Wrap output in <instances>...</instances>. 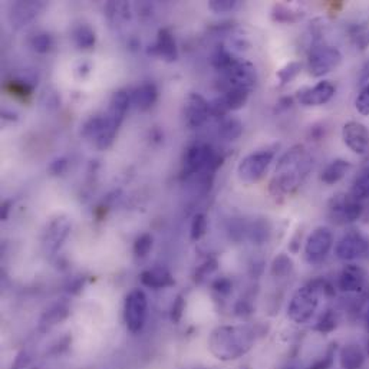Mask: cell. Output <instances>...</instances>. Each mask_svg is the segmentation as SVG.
<instances>
[{
    "mask_svg": "<svg viewBox=\"0 0 369 369\" xmlns=\"http://www.w3.org/2000/svg\"><path fill=\"white\" fill-rule=\"evenodd\" d=\"M130 106V97L125 91H118L112 95L108 109L102 117H94L83 125L82 134L91 139L98 150H106L112 146L113 139L121 127Z\"/></svg>",
    "mask_w": 369,
    "mask_h": 369,
    "instance_id": "6da1fadb",
    "label": "cell"
},
{
    "mask_svg": "<svg viewBox=\"0 0 369 369\" xmlns=\"http://www.w3.org/2000/svg\"><path fill=\"white\" fill-rule=\"evenodd\" d=\"M256 333L244 325H225L216 328L209 337V349L218 361H236L251 351Z\"/></svg>",
    "mask_w": 369,
    "mask_h": 369,
    "instance_id": "7a4b0ae2",
    "label": "cell"
},
{
    "mask_svg": "<svg viewBox=\"0 0 369 369\" xmlns=\"http://www.w3.org/2000/svg\"><path fill=\"white\" fill-rule=\"evenodd\" d=\"M310 157L300 146L293 147L279 161L274 177L270 181V193L274 197H285L296 191L310 172Z\"/></svg>",
    "mask_w": 369,
    "mask_h": 369,
    "instance_id": "3957f363",
    "label": "cell"
},
{
    "mask_svg": "<svg viewBox=\"0 0 369 369\" xmlns=\"http://www.w3.org/2000/svg\"><path fill=\"white\" fill-rule=\"evenodd\" d=\"M335 293L333 288L328 281L316 279L309 281L307 285L299 288L292 296L288 306V316L292 322L303 325L312 319L319 306L321 295L332 296Z\"/></svg>",
    "mask_w": 369,
    "mask_h": 369,
    "instance_id": "277c9868",
    "label": "cell"
},
{
    "mask_svg": "<svg viewBox=\"0 0 369 369\" xmlns=\"http://www.w3.org/2000/svg\"><path fill=\"white\" fill-rule=\"evenodd\" d=\"M221 157L209 144H195L190 147L184 157L186 177L211 176L221 165Z\"/></svg>",
    "mask_w": 369,
    "mask_h": 369,
    "instance_id": "5b68a950",
    "label": "cell"
},
{
    "mask_svg": "<svg viewBox=\"0 0 369 369\" xmlns=\"http://www.w3.org/2000/svg\"><path fill=\"white\" fill-rule=\"evenodd\" d=\"M221 75H223L224 92L230 90L251 91L254 83L258 81L256 68H254V65L237 58L221 72Z\"/></svg>",
    "mask_w": 369,
    "mask_h": 369,
    "instance_id": "8992f818",
    "label": "cell"
},
{
    "mask_svg": "<svg viewBox=\"0 0 369 369\" xmlns=\"http://www.w3.org/2000/svg\"><path fill=\"white\" fill-rule=\"evenodd\" d=\"M148 316V298L144 291L134 289L128 293L124 305V319L131 333L144 329Z\"/></svg>",
    "mask_w": 369,
    "mask_h": 369,
    "instance_id": "52a82bcc",
    "label": "cell"
},
{
    "mask_svg": "<svg viewBox=\"0 0 369 369\" xmlns=\"http://www.w3.org/2000/svg\"><path fill=\"white\" fill-rule=\"evenodd\" d=\"M274 153L272 150H263L251 153L244 157L237 167V177L244 184H254L263 179L270 162L273 161Z\"/></svg>",
    "mask_w": 369,
    "mask_h": 369,
    "instance_id": "ba28073f",
    "label": "cell"
},
{
    "mask_svg": "<svg viewBox=\"0 0 369 369\" xmlns=\"http://www.w3.org/2000/svg\"><path fill=\"white\" fill-rule=\"evenodd\" d=\"M340 62H342V53L337 48L329 45L316 46L309 55V72L312 76L321 78L336 69Z\"/></svg>",
    "mask_w": 369,
    "mask_h": 369,
    "instance_id": "9c48e42d",
    "label": "cell"
},
{
    "mask_svg": "<svg viewBox=\"0 0 369 369\" xmlns=\"http://www.w3.org/2000/svg\"><path fill=\"white\" fill-rule=\"evenodd\" d=\"M333 244V236L328 227H318L309 235L305 243V258L309 265L322 263Z\"/></svg>",
    "mask_w": 369,
    "mask_h": 369,
    "instance_id": "30bf717a",
    "label": "cell"
},
{
    "mask_svg": "<svg viewBox=\"0 0 369 369\" xmlns=\"http://www.w3.org/2000/svg\"><path fill=\"white\" fill-rule=\"evenodd\" d=\"M363 207L359 200L352 195H335L329 203V216L339 224H349L362 216Z\"/></svg>",
    "mask_w": 369,
    "mask_h": 369,
    "instance_id": "8fae6325",
    "label": "cell"
},
{
    "mask_svg": "<svg viewBox=\"0 0 369 369\" xmlns=\"http://www.w3.org/2000/svg\"><path fill=\"white\" fill-rule=\"evenodd\" d=\"M369 251V242L359 232H348L335 246V254L339 260L352 262L363 258Z\"/></svg>",
    "mask_w": 369,
    "mask_h": 369,
    "instance_id": "7c38bea8",
    "label": "cell"
},
{
    "mask_svg": "<svg viewBox=\"0 0 369 369\" xmlns=\"http://www.w3.org/2000/svg\"><path fill=\"white\" fill-rule=\"evenodd\" d=\"M250 91L249 90H230L225 91L221 97L211 101L210 105V113L214 117H224L230 111H237L243 108L249 99Z\"/></svg>",
    "mask_w": 369,
    "mask_h": 369,
    "instance_id": "4fadbf2b",
    "label": "cell"
},
{
    "mask_svg": "<svg viewBox=\"0 0 369 369\" xmlns=\"http://www.w3.org/2000/svg\"><path fill=\"white\" fill-rule=\"evenodd\" d=\"M210 116L209 102L198 94H190L184 105V121L191 130L200 128Z\"/></svg>",
    "mask_w": 369,
    "mask_h": 369,
    "instance_id": "5bb4252c",
    "label": "cell"
},
{
    "mask_svg": "<svg viewBox=\"0 0 369 369\" xmlns=\"http://www.w3.org/2000/svg\"><path fill=\"white\" fill-rule=\"evenodd\" d=\"M342 139L345 146L358 155H363L369 148V131L358 121H349L344 125Z\"/></svg>",
    "mask_w": 369,
    "mask_h": 369,
    "instance_id": "9a60e30c",
    "label": "cell"
},
{
    "mask_svg": "<svg viewBox=\"0 0 369 369\" xmlns=\"http://www.w3.org/2000/svg\"><path fill=\"white\" fill-rule=\"evenodd\" d=\"M336 92L335 85L329 81H322L315 87L305 88L298 92V101L305 106H321L328 104Z\"/></svg>",
    "mask_w": 369,
    "mask_h": 369,
    "instance_id": "2e32d148",
    "label": "cell"
},
{
    "mask_svg": "<svg viewBox=\"0 0 369 369\" xmlns=\"http://www.w3.org/2000/svg\"><path fill=\"white\" fill-rule=\"evenodd\" d=\"M366 286V272L356 265H348L337 277V288L345 293H359Z\"/></svg>",
    "mask_w": 369,
    "mask_h": 369,
    "instance_id": "e0dca14e",
    "label": "cell"
},
{
    "mask_svg": "<svg viewBox=\"0 0 369 369\" xmlns=\"http://www.w3.org/2000/svg\"><path fill=\"white\" fill-rule=\"evenodd\" d=\"M45 8L42 2H16L11 6L9 11V22L15 29H20V27L31 23Z\"/></svg>",
    "mask_w": 369,
    "mask_h": 369,
    "instance_id": "ac0fdd59",
    "label": "cell"
},
{
    "mask_svg": "<svg viewBox=\"0 0 369 369\" xmlns=\"http://www.w3.org/2000/svg\"><path fill=\"white\" fill-rule=\"evenodd\" d=\"M69 232H71V223L68 218L65 217L55 218L45 232L43 246L46 251L55 253L56 250H58L65 242V239L68 237Z\"/></svg>",
    "mask_w": 369,
    "mask_h": 369,
    "instance_id": "d6986e66",
    "label": "cell"
},
{
    "mask_svg": "<svg viewBox=\"0 0 369 369\" xmlns=\"http://www.w3.org/2000/svg\"><path fill=\"white\" fill-rule=\"evenodd\" d=\"M154 53L167 62H174L179 58V49L174 36L167 29H161L154 45Z\"/></svg>",
    "mask_w": 369,
    "mask_h": 369,
    "instance_id": "ffe728a7",
    "label": "cell"
},
{
    "mask_svg": "<svg viewBox=\"0 0 369 369\" xmlns=\"http://www.w3.org/2000/svg\"><path fill=\"white\" fill-rule=\"evenodd\" d=\"M141 281H143V285L151 289H162L174 285L172 273L164 267H154L143 272V274H141Z\"/></svg>",
    "mask_w": 369,
    "mask_h": 369,
    "instance_id": "44dd1931",
    "label": "cell"
},
{
    "mask_svg": "<svg viewBox=\"0 0 369 369\" xmlns=\"http://www.w3.org/2000/svg\"><path fill=\"white\" fill-rule=\"evenodd\" d=\"M339 361L342 369H361L365 363V354L356 344H348L339 352Z\"/></svg>",
    "mask_w": 369,
    "mask_h": 369,
    "instance_id": "7402d4cb",
    "label": "cell"
},
{
    "mask_svg": "<svg viewBox=\"0 0 369 369\" xmlns=\"http://www.w3.org/2000/svg\"><path fill=\"white\" fill-rule=\"evenodd\" d=\"M158 98V91L154 83H143L132 92V102L139 111L150 109Z\"/></svg>",
    "mask_w": 369,
    "mask_h": 369,
    "instance_id": "603a6c76",
    "label": "cell"
},
{
    "mask_svg": "<svg viewBox=\"0 0 369 369\" xmlns=\"http://www.w3.org/2000/svg\"><path fill=\"white\" fill-rule=\"evenodd\" d=\"M349 168H351L349 161L342 160V158L333 160L329 165L325 167V169L322 172V176H321V180L328 186L336 184L345 177V174L349 172Z\"/></svg>",
    "mask_w": 369,
    "mask_h": 369,
    "instance_id": "cb8c5ba5",
    "label": "cell"
},
{
    "mask_svg": "<svg viewBox=\"0 0 369 369\" xmlns=\"http://www.w3.org/2000/svg\"><path fill=\"white\" fill-rule=\"evenodd\" d=\"M74 42L79 49H91L95 45V32L88 25H81L72 34Z\"/></svg>",
    "mask_w": 369,
    "mask_h": 369,
    "instance_id": "d4e9b609",
    "label": "cell"
},
{
    "mask_svg": "<svg viewBox=\"0 0 369 369\" xmlns=\"http://www.w3.org/2000/svg\"><path fill=\"white\" fill-rule=\"evenodd\" d=\"M243 134V124L236 118H225L218 127V135L227 141H235Z\"/></svg>",
    "mask_w": 369,
    "mask_h": 369,
    "instance_id": "484cf974",
    "label": "cell"
},
{
    "mask_svg": "<svg viewBox=\"0 0 369 369\" xmlns=\"http://www.w3.org/2000/svg\"><path fill=\"white\" fill-rule=\"evenodd\" d=\"M293 270V262L285 253H280L272 263V274L274 277H288Z\"/></svg>",
    "mask_w": 369,
    "mask_h": 369,
    "instance_id": "4316f807",
    "label": "cell"
},
{
    "mask_svg": "<svg viewBox=\"0 0 369 369\" xmlns=\"http://www.w3.org/2000/svg\"><path fill=\"white\" fill-rule=\"evenodd\" d=\"M336 326H337V316L335 314V310L328 309V310L323 312V314L321 315V318L318 319L315 329L318 332H321V333H330V332H333L336 329Z\"/></svg>",
    "mask_w": 369,
    "mask_h": 369,
    "instance_id": "83f0119b",
    "label": "cell"
},
{
    "mask_svg": "<svg viewBox=\"0 0 369 369\" xmlns=\"http://www.w3.org/2000/svg\"><path fill=\"white\" fill-rule=\"evenodd\" d=\"M351 195L355 197L359 202L365 200V198H369V172L363 173L355 180Z\"/></svg>",
    "mask_w": 369,
    "mask_h": 369,
    "instance_id": "f1b7e54d",
    "label": "cell"
},
{
    "mask_svg": "<svg viewBox=\"0 0 369 369\" xmlns=\"http://www.w3.org/2000/svg\"><path fill=\"white\" fill-rule=\"evenodd\" d=\"M207 232V217L203 214V213H198L193 217V221H191V230H190V235H191V240L197 242L200 240Z\"/></svg>",
    "mask_w": 369,
    "mask_h": 369,
    "instance_id": "f546056e",
    "label": "cell"
},
{
    "mask_svg": "<svg viewBox=\"0 0 369 369\" xmlns=\"http://www.w3.org/2000/svg\"><path fill=\"white\" fill-rule=\"evenodd\" d=\"M250 239L254 242V243H258V244H262L265 242H267L269 239V235H270V227L267 224V221H258V223H254L251 225V229H250Z\"/></svg>",
    "mask_w": 369,
    "mask_h": 369,
    "instance_id": "4dcf8cb0",
    "label": "cell"
},
{
    "mask_svg": "<svg viewBox=\"0 0 369 369\" xmlns=\"http://www.w3.org/2000/svg\"><path fill=\"white\" fill-rule=\"evenodd\" d=\"M151 249H153V236L151 235L144 233V235H141L135 239L134 253H135L137 258H139V259L146 258Z\"/></svg>",
    "mask_w": 369,
    "mask_h": 369,
    "instance_id": "1f68e13d",
    "label": "cell"
},
{
    "mask_svg": "<svg viewBox=\"0 0 369 369\" xmlns=\"http://www.w3.org/2000/svg\"><path fill=\"white\" fill-rule=\"evenodd\" d=\"M300 69H302V65H300L299 62H291V64H288L285 68H281V69L276 74V76H277V79L280 81V85H286V83H289L293 78L298 76V74L300 72Z\"/></svg>",
    "mask_w": 369,
    "mask_h": 369,
    "instance_id": "d6a6232c",
    "label": "cell"
},
{
    "mask_svg": "<svg viewBox=\"0 0 369 369\" xmlns=\"http://www.w3.org/2000/svg\"><path fill=\"white\" fill-rule=\"evenodd\" d=\"M355 106H356V111L361 113V116H365V117L369 116V83H366L365 87H362L361 92L356 97Z\"/></svg>",
    "mask_w": 369,
    "mask_h": 369,
    "instance_id": "836d02e7",
    "label": "cell"
},
{
    "mask_svg": "<svg viewBox=\"0 0 369 369\" xmlns=\"http://www.w3.org/2000/svg\"><path fill=\"white\" fill-rule=\"evenodd\" d=\"M335 352H336V348H333L332 345V348H329L323 356L318 358L307 369H330L335 362Z\"/></svg>",
    "mask_w": 369,
    "mask_h": 369,
    "instance_id": "e575fe53",
    "label": "cell"
},
{
    "mask_svg": "<svg viewBox=\"0 0 369 369\" xmlns=\"http://www.w3.org/2000/svg\"><path fill=\"white\" fill-rule=\"evenodd\" d=\"M239 6L237 0H211L209 4V8L214 12V13H227V12H232Z\"/></svg>",
    "mask_w": 369,
    "mask_h": 369,
    "instance_id": "d590c367",
    "label": "cell"
},
{
    "mask_svg": "<svg viewBox=\"0 0 369 369\" xmlns=\"http://www.w3.org/2000/svg\"><path fill=\"white\" fill-rule=\"evenodd\" d=\"M53 42L50 35L48 34H38L35 35V38L32 39V48L38 52V53H48L52 48Z\"/></svg>",
    "mask_w": 369,
    "mask_h": 369,
    "instance_id": "8d00e7d4",
    "label": "cell"
},
{
    "mask_svg": "<svg viewBox=\"0 0 369 369\" xmlns=\"http://www.w3.org/2000/svg\"><path fill=\"white\" fill-rule=\"evenodd\" d=\"M352 39L359 49H366L369 46V29L368 27H355L352 32Z\"/></svg>",
    "mask_w": 369,
    "mask_h": 369,
    "instance_id": "74e56055",
    "label": "cell"
},
{
    "mask_svg": "<svg viewBox=\"0 0 369 369\" xmlns=\"http://www.w3.org/2000/svg\"><path fill=\"white\" fill-rule=\"evenodd\" d=\"M273 19L277 22H293L296 19V13H292L289 9L283 6H276Z\"/></svg>",
    "mask_w": 369,
    "mask_h": 369,
    "instance_id": "f35d334b",
    "label": "cell"
},
{
    "mask_svg": "<svg viewBox=\"0 0 369 369\" xmlns=\"http://www.w3.org/2000/svg\"><path fill=\"white\" fill-rule=\"evenodd\" d=\"M232 288H233L232 281L229 279H225V277H221V279H218V280H216L213 283V289L216 292H218L220 295H224V296H227L232 292Z\"/></svg>",
    "mask_w": 369,
    "mask_h": 369,
    "instance_id": "ab89813d",
    "label": "cell"
},
{
    "mask_svg": "<svg viewBox=\"0 0 369 369\" xmlns=\"http://www.w3.org/2000/svg\"><path fill=\"white\" fill-rule=\"evenodd\" d=\"M183 312H184V300L181 296H179L172 307V319L174 322H179L183 316Z\"/></svg>",
    "mask_w": 369,
    "mask_h": 369,
    "instance_id": "60d3db41",
    "label": "cell"
},
{
    "mask_svg": "<svg viewBox=\"0 0 369 369\" xmlns=\"http://www.w3.org/2000/svg\"><path fill=\"white\" fill-rule=\"evenodd\" d=\"M359 83L363 85V87H365L366 83H369V61H366L363 64V67H362V69L359 72Z\"/></svg>",
    "mask_w": 369,
    "mask_h": 369,
    "instance_id": "b9f144b4",
    "label": "cell"
},
{
    "mask_svg": "<svg viewBox=\"0 0 369 369\" xmlns=\"http://www.w3.org/2000/svg\"><path fill=\"white\" fill-rule=\"evenodd\" d=\"M236 312H237V314L239 315H249L250 314V312H251V306L247 303V302H240L239 305H237V307H236Z\"/></svg>",
    "mask_w": 369,
    "mask_h": 369,
    "instance_id": "7bdbcfd3",
    "label": "cell"
},
{
    "mask_svg": "<svg viewBox=\"0 0 369 369\" xmlns=\"http://www.w3.org/2000/svg\"><path fill=\"white\" fill-rule=\"evenodd\" d=\"M363 318H365V323H366V328H368V332H369V306H368L366 310H365Z\"/></svg>",
    "mask_w": 369,
    "mask_h": 369,
    "instance_id": "ee69618b",
    "label": "cell"
},
{
    "mask_svg": "<svg viewBox=\"0 0 369 369\" xmlns=\"http://www.w3.org/2000/svg\"><path fill=\"white\" fill-rule=\"evenodd\" d=\"M368 355H369V339H368Z\"/></svg>",
    "mask_w": 369,
    "mask_h": 369,
    "instance_id": "f6af8a7d",
    "label": "cell"
},
{
    "mask_svg": "<svg viewBox=\"0 0 369 369\" xmlns=\"http://www.w3.org/2000/svg\"><path fill=\"white\" fill-rule=\"evenodd\" d=\"M286 369H292V368H286Z\"/></svg>",
    "mask_w": 369,
    "mask_h": 369,
    "instance_id": "bcb514c9",
    "label": "cell"
}]
</instances>
